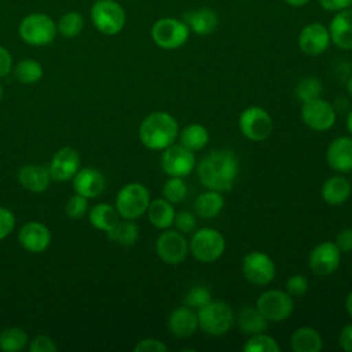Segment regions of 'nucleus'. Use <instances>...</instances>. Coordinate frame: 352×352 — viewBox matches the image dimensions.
I'll use <instances>...</instances> for the list:
<instances>
[{"mask_svg":"<svg viewBox=\"0 0 352 352\" xmlns=\"http://www.w3.org/2000/svg\"><path fill=\"white\" fill-rule=\"evenodd\" d=\"M275 264L272 258L263 252H250L242 260L243 276L256 286H265L275 278Z\"/></svg>","mask_w":352,"mask_h":352,"instance_id":"9b49d317","label":"nucleus"},{"mask_svg":"<svg viewBox=\"0 0 352 352\" xmlns=\"http://www.w3.org/2000/svg\"><path fill=\"white\" fill-rule=\"evenodd\" d=\"M88 210V198L76 192V195L70 197L66 202L65 212L70 219H81Z\"/></svg>","mask_w":352,"mask_h":352,"instance_id":"ea45409f","label":"nucleus"},{"mask_svg":"<svg viewBox=\"0 0 352 352\" xmlns=\"http://www.w3.org/2000/svg\"><path fill=\"white\" fill-rule=\"evenodd\" d=\"M18 180L26 190L32 192H41L47 190L51 182V175L48 168L37 164H28L19 169Z\"/></svg>","mask_w":352,"mask_h":352,"instance_id":"b1692460","label":"nucleus"},{"mask_svg":"<svg viewBox=\"0 0 352 352\" xmlns=\"http://www.w3.org/2000/svg\"><path fill=\"white\" fill-rule=\"evenodd\" d=\"M28 334L19 327H8L0 333V349L6 352H18L25 348Z\"/></svg>","mask_w":352,"mask_h":352,"instance_id":"f704fd0d","label":"nucleus"},{"mask_svg":"<svg viewBox=\"0 0 352 352\" xmlns=\"http://www.w3.org/2000/svg\"><path fill=\"white\" fill-rule=\"evenodd\" d=\"M80 166V155L73 147H62L58 150L48 166L51 179L58 182H66L73 179Z\"/></svg>","mask_w":352,"mask_h":352,"instance_id":"f3484780","label":"nucleus"},{"mask_svg":"<svg viewBox=\"0 0 352 352\" xmlns=\"http://www.w3.org/2000/svg\"><path fill=\"white\" fill-rule=\"evenodd\" d=\"M268 320L260 314L256 307H243L238 314V326L242 333L253 336L264 333Z\"/></svg>","mask_w":352,"mask_h":352,"instance_id":"c756f323","label":"nucleus"},{"mask_svg":"<svg viewBox=\"0 0 352 352\" xmlns=\"http://www.w3.org/2000/svg\"><path fill=\"white\" fill-rule=\"evenodd\" d=\"M242 349L245 352H278L280 346L274 337L267 336L264 333H258L250 336V338L245 342Z\"/></svg>","mask_w":352,"mask_h":352,"instance_id":"c9c22d12","label":"nucleus"},{"mask_svg":"<svg viewBox=\"0 0 352 352\" xmlns=\"http://www.w3.org/2000/svg\"><path fill=\"white\" fill-rule=\"evenodd\" d=\"M179 142L183 147L188 148L190 151H199L202 150L209 142V132L201 124H190L184 126L180 132Z\"/></svg>","mask_w":352,"mask_h":352,"instance_id":"7c9ffc66","label":"nucleus"},{"mask_svg":"<svg viewBox=\"0 0 352 352\" xmlns=\"http://www.w3.org/2000/svg\"><path fill=\"white\" fill-rule=\"evenodd\" d=\"M56 29L62 37L74 38L84 29V18L77 11H69L59 18L56 23Z\"/></svg>","mask_w":352,"mask_h":352,"instance_id":"473e14b6","label":"nucleus"},{"mask_svg":"<svg viewBox=\"0 0 352 352\" xmlns=\"http://www.w3.org/2000/svg\"><path fill=\"white\" fill-rule=\"evenodd\" d=\"M224 206V198L221 192L214 190H206L199 194L194 201V212L201 219L216 217Z\"/></svg>","mask_w":352,"mask_h":352,"instance_id":"bb28decb","label":"nucleus"},{"mask_svg":"<svg viewBox=\"0 0 352 352\" xmlns=\"http://www.w3.org/2000/svg\"><path fill=\"white\" fill-rule=\"evenodd\" d=\"M168 327L177 338H187L192 336L199 329L197 312L187 305L175 308L168 318Z\"/></svg>","mask_w":352,"mask_h":352,"instance_id":"412c9836","label":"nucleus"},{"mask_svg":"<svg viewBox=\"0 0 352 352\" xmlns=\"http://www.w3.org/2000/svg\"><path fill=\"white\" fill-rule=\"evenodd\" d=\"M12 67V56L7 48L0 45V78L7 76Z\"/></svg>","mask_w":352,"mask_h":352,"instance_id":"8fccbe9b","label":"nucleus"},{"mask_svg":"<svg viewBox=\"0 0 352 352\" xmlns=\"http://www.w3.org/2000/svg\"><path fill=\"white\" fill-rule=\"evenodd\" d=\"M136 352H166L168 346L155 338H144L135 345Z\"/></svg>","mask_w":352,"mask_h":352,"instance_id":"a18cd8bd","label":"nucleus"},{"mask_svg":"<svg viewBox=\"0 0 352 352\" xmlns=\"http://www.w3.org/2000/svg\"><path fill=\"white\" fill-rule=\"evenodd\" d=\"M18 34L26 44L43 47L55 40L58 29L55 21L50 15L44 12H32L19 22Z\"/></svg>","mask_w":352,"mask_h":352,"instance_id":"7ed1b4c3","label":"nucleus"},{"mask_svg":"<svg viewBox=\"0 0 352 352\" xmlns=\"http://www.w3.org/2000/svg\"><path fill=\"white\" fill-rule=\"evenodd\" d=\"M190 36V29L183 19L160 18L151 28V38L162 50H176L186 44Z\"/></svg>","mask_w":352,"mask_h":352,"instance_id":"6e6552de","label":"nucleus"},{"mask_svg":"<svg viewBox=\"0 0 352 352\" xmlns=\"http://www.w3.org/2000/svg\"><path fill=\"white\" fill-rule=\"evenodd\" d=\"M1 98H3V87L0 84V100H1Z\"/></svg>","mask_w":352,"mask_h":352,"instance_id":"6e6d98bb","label":"nucleus"},{"mask_svg":"<svg viewBox=\"0 0 352 352\" xmlns=\"http://www.w3.org/2000/svg\"><path fill=\"white\" fill-rule=\"evenodd\" d=\"M179 135V124L166 111H154L143 118L139 126V139L148 150H165Z\"/></svg>","mask_w":352,"mask_h":352,"instance_id":"f03ea898","label":"nucleus"},{"mask_svg":"<svg viewBox=\"0 0 352 352\" xmlns=\"http://www.w3.org/2000/svg\"><path fill=\"white\" fill-rule=\"evenodd\" d=\"M345 308H346V312L349 314V316L352 319V292L348 294V297L345 300Z\"/></svg>","mask_w":352,"mask_h":352,"instance_id":"603ef678","label":"nucleus"},{"mask_svg":"<svg viewBox=\"0 0 352 352\" xmlns=\"http://www.w3.org/2000/svg\"><path fill=\"white\" fill-rule=\"evenodd\" d=\"M89 223L102 231H110L118 221H120V213L116 209V206L110 204H98L89 210Z\"/></svg>","mask_w":352,"mask_h":352,"instance_id":"c85d7f7f","label":"nucleus"},{"mask_svg":"<svg viewBox=\"0 0 352 352\" xmlns=\"http://www.w3.org/2000/svg\"><path fill=\"white\" fill-rule=\"evenodd\" d=\"M308 290V279L300 274L292 275L286 280V293L292 297H302Z\"/></svg>","mask_w":352,"mask_h":352,"instance_id":"a19ab883","label":"nucleus"},{"mask_svg":"<svg viewBox=\"0 0 352 352\" xmlns=\"http://www.w3.org/2000/svg\"><path fill=\"white\" fill-rule=\"evenodd\" d=\"M19 243L32 253L45 250L51 243V232L47 226L38 221H29L18 232Z\"/></svg>","mask_w":352,"mask_h":352,"instance_id":"a211bd4d","label":"nucleus"},{"mask_svg":"<svg viewBox=\"0 0 352 352\" xmlns=\"http://www.w3.org/2000/svg\"><path fill=\"white\" fill-rule=\"evenodd\" d=\"M198 327L209 336L226 334L234 324V311L223 301H210L197 311Z\"/></svg>","mask_w":352,"mask_h":352,"instance_id":"39448f33","label":"nucleus"},{"mask_svg":"<svg viewBox=\"0 0 352 352\" xmlns=\"http://www.w3.org/2000/svg\"><path fill=\"white\" fill-rule=\"evenodd\" d=\"M320 7L330 12H338L352 7V0H318Z\"/></svg>","mask_w":352,"mask_h":352,"instance_id":"de8ad7c7","label":"nucleus"},{"mask_svg":"<svg viewBox=\"0 0 352 352\" xmlns=\"http://www.w3.org/2000/svg\"><path fill=\"white\" fill-rule=\"evenodd\" d=\"M290 346L294 352H319L323 346V341L316 329L302 326L293 331Z\"/></svg>","mask_w":352,"mask_h":352,"instance_id":"a878e982","label":"nucleus"},{"mask_svg":"<svg viewBox=\"0 0 352 352\" xmlns=\"http://www.w3.org/2000/svg\"><path fill=\"white\" fill-rule=\"evenodd\" d=\"M256 308L268 322H282L293 312V297L282 290H267L257 298Z\"/></svg>","mask_w":352,"mask_h":352,"instance_id":"9d476101","label":"nucleus"},{"mask_svg":"<svg viewBox=\"0 0 352 352\" xmlns=\"http://www.w3.org/2000/svg\"><path fill=\"white\" fill-rule=\"evenodd\" d=\"M352 192L351 182L341 175L329 177L320 190L322 198L329 205H341L348 201Z\"/></svg>","mask_w":352,"mask_h":352,"instance_id":"393cba45","label":"nucleus"},{"mask_svg":"<svg viewBox=\"0 0 352 352\" xmlns=\"http://www.w3.org/2000/svg\"><path fill=\"white\" fill-rule=\"evenodd\" d=\"M338 344L345 352H352V323L342 327L338 337Z\"/></svg>","mask_w":352,"mask_h":352,"instance_id":"09e8293b","label":"nucleus"},{"mask_svg":"<svg viewBox=\"0 0 352 352\" xmlns=\"http://www.w3.org/2000/svg\"><path fill=\"white\" fill-rule=\"evenodd\" d=\"M341 252L334 242H322L316 245L308 257L309 270L318 276H329L338 268Z\"/></svg>","mask_w":352,"mask_h":352,"instance_id":"2eb2a0df","label":"nucleus"},{"mask_svg":"<svg viewBox=\"0 0 352 352\" xmlns=\"http://www.w3.org/2000/svg\"><path fill=\"white\" fill-rule=\"evenodd\" d=\"M162 194L164 198L168 199L170 204H179L187 197V184L183 177L169 176V179L164 184Z\"/></svg>","mask_w":352,"mask_h":352,"instance_id":"e433bc0d","label":"nucleus"},{"mask_svg":"<svg viewBox=\"0 0 352 352\" xmlns=\"http://www.w3.org/2000/svg\"><path fill=\"white\" fill-rule=\"evenodd\" d=\"M300 113L302 122L318 132L330 129L336 122L334 107L320 96L302 102Z\"/></svg>","mask_w":352,"mask_h":352,"instance_id":"f8f14e48","label":"nucleus"},{"mask_svg":"<svg viewBox=\"0 0 352 352\" xmlns=\"http://www.w3.org/2000/svg\"><path fill=\"white\" fill-rule=\"evenodd\" d=\"M346 91H348L349 96L352 98V76L349 77V80H348V82H346Z\"/></svg>","mask_w":352,"mask_h":352,"instance_id":"5fc2aeb1","label":"nucleus"},{"mask_svg":"<svg viewBox=\"0 0 352 352\" xmlns=\"http://www.w3.org/2000/svg\"><path fill=\"white\" fill-rule=\"evenodd\" d=\"M104 177L95 168L78 169L73 176V188L85 198H95L104 190Z\"/></svg>","mask_w":352,"mask_h":352,"instance_id":"4be33fe9","label":"nucleus"},{"mask_svg":"<svg viewBox=\"0 0 352 352\" xmlns=\"http://www.w3.org/2000/svg\"><path fill=\"white\" fill-rule=\"evenodd\" d=\"M326 160L329 166L338 172L346 173L352 170V138L338 136L327 147Z\"/></svg>","mask_w":352,"mask_h":352,"instance_id":"6ab92c4d","label":"nucleus"},{"mask_svg":"<svg viewBox=\"0 0 352 352\" xmlns=\"http://www.w3.org/2000/svg\"><path fill=\"white\" fill-rule=\"evenodd\" d=\"M175 214L176 212L173 205L165 198H157L148 204L147 216L150 223L157 228H169L175 221Z\"/></svg>","mask_w":352,"mask_h":352,"instance_id":"cd10ccee","label":"nucleus"},{"mask_svg":"<svg viewBox=\"0 0 352 352\" xmlns=\"http://www.w3.org/2000/svg\"><path fill=\"white\" fill-rule=\"evenodd\" d=\"M43 73H44V70H43L41 63L37 62L36 59H30V58L18 62V65L14 67L15 78L23 84L37 82L38 80H41Z\"/></svg>","mask_w":352,"mask_h":352,"instance_id":"72a5a7b5","label":"nucleus"},{"mask_svg":"<svg viewBox=\"0 0 352 352\" xmlns=\"http://www.w3.org/2000/svg\"><path fill=\"white\" fill-rule=\"evenodd\" d=\"M161 168L168 176L184 177L195 168L194 153L182 144H172L161 155Z\"/></svg>","mask_w":352,"mask_h":352,"instance_id":"4468645a","label":"nucleus"},{"mask_svg":"<svg viewBox=\"0 0 352 352\" xmlns=\"http://www.w3.org/2000/svg\"><path fill=\"white\" fill-rule=\"evenodd\" d=\"M95 1H96V0H95Z\"/></svg>","mask_w":352,"mask_h":352,"instance_id":"4d7b16f0","label":"nucleus"},{"mask_svg":"<svg viewBox=\"0 0 352 352\" xmlns=\"http://www.w3.org/2000/svg\"><path fill=\"white\" fill-rule=\"evenodd\" d=\"M330 33L320 22L305 25L298 34V48L308 56H318L323 54L330 45Z\"/></svg>","mask_w":352,"mask_h":352,"instance_id":"dca6fc26","label":"nucleus"},{"mask_svg":"<svg viewBox=\"0 0 352 352\" xmlns=\"http://www.w3.org/2000/svg\"><path fill=\"white\" fill-rule=\"evenodd\" d=\"M226 250L223 234L214 228L195 230L188 242V252L201 263H213L221 257Z\"/></svg>","mask_w":352,"mask_h":352,"instance_id":"20e7f679","label":"nucleus"},{"mask_svg":"<svg viewBox=\"0 0 352 352\" xmlns=\"http://www.w3.org/2000/svg\"><path fill=\"white\" fill-rule=\"evenodd\" d=\"M238 125L242 135L253 142H263L272 132V118L270 113L258 106L245 109L239 116Z\"/></svg>","mask_w":352,"mask_h":352,"instance_id":"1a4fd4ad","label":"nucleus"},{"mask_svg":"<svg viewBox=\"0 0 352 352\" xmlns=\"http://www.w3.org/2000/svg\"><path fill=\"white\" fill-rule=\"evenodd\" d=\"M155 253L164 263L177 265L188 254V242L179 230H166L155 241Z\"/></svg>","mask_w":352,"mask_h":352,"instance_id":"ddd939ff","label":"nucleus"},{"mask_svg":"<svg viewBox=\"0 0 352 352\" xmlns=\"http://www.w3.org/2000/svg\"><path fill=\"white\" fill-rule=\"evenodd\" d=\"M15 226V216L14 213L7 209L0 206V239H4Z\"/></svg>","mask_w":352,"mask_h":352,"instance_id":"c03bdc74","label":"nucleus"},{"mask_svg":"<svg viewBox=\"0 0 352 352\" xmlns=\"http://www.w3.org/2000/svg\"><path fill=\"white\" fill-rule=\"evenodd\" d=\"M238 158L228 148L206 154L197 165V175L204 187L219 192L230 191L238 176Z\"/></svg>","mask_w":352,"mask_h":352,"instance_id":"f257e3e1","label":"nucleus"},{"mask_svg":"<svg viewBox=\"0 0 352 352\" xmlns=\"http://www.w3.org/2000/svg\"><path fill=\"white\" fill-rule=\"evenodd\" d=\"M30 352H55L56 344L48 336H36L29 345Z\"/></svg>","mask_w":352,"mask_h":352,"instance_id":"37998d69","label":"nucleus"},{"mask_svg":"<svg viewBox=\"0 0 352 352\" xmlns=\"http://www.w3.org/2000/svg\"><path fill=\"white\" fill-rule=\"evenodd\" d=\"M183 21L188 26L190 32L192 30L195 34L199 36L213 33L219 25V16L210 8H197L192 11H187L183 15Z\"/></svg>","mask_w":352,"mask_h":352,"instance_id":"5701e85b","label":"nucleus"},{"mask_svg":"<svg viewBox=\"0 0 352 352\" xmlns=\"http://www.w3.org/2000/svg\"><path fill=\"white\" fill-rule=\"evenodd\" d=\"M150 192L140 183H128L117 194L116 209L126 220H135L147 212Z\"/></svg>","mask_w":352,"mask_h":352,"instance_id":"0eeeda50","label":"nucleus"},{"mask_svg":"<svg viewBox=\"0 0 352 352\" xmlns=\"http://www.w3.org/2000/svg\"><path fill=\"white\" fill-rule=\"evenodd\" d=\"M173 223L176 224V228H177L180 232H186V234H187V232H192V231H195V228H197V220H195V217L192 216V213L186 212V210L176 213Z\"/></svg>","mask_w":352,"mask_h":352,"instance_id":"79ce46f5","label":"nucleus"},{"mask_svg":"<svg viewBox=\"0 0 352 352\" xmlns=\"http://www.w3.org/2000/svg\"><path fill=\"white\" fill-rule=\"evenodd\" d=\"M107 236L111 242L121 246H132L139 238V227L132 220L118 221L110 231Z\"/></svg>","mask_w":352,"mask_h":352,"instance_id":"2f4dec72","label":"nucleus"},{"mask_svg":"<svg viewBox=\"0 0 352 352\" xmlns=\"http://www.w3.org/2000/svg\"><path fill=\"white\" fill-rule=\"evenodd\" d=\"M91 21L100 33L114 36L124 29L126 15L116 0H96L91 8Z\"/></svg>","mask_w":352,"mask_h":352,"instance_id":"423d86ee","label":"nucleus"},{"mask_svg":"<svg viewBox=\"0 0 352 352\" xmlns=\"http://www.w3.org/2000/svg\"><path fill=\"white\" fill-rule=\"evenodd\" d=\"M210 301H212V294H210L209 289L202 285L191 287L184 297V305H187L192 309H197V311L199 308L205 307Z\"/></svg>","mask_w":352,"mask_h":352,"instance_id":"58836bf2","label":"nucleus"},{"mask_svg":"<svg viewBox=\"0 0 352 352\" xmlns=\"http://www.w3.org/2000/svg\"><path fill=\"white\" fill-rule=\"evenodd\" d=\"M337 248L340 249V252L346 253L352 250V228H342L337 236H336V242Z\"/></svg>","mask_w":352,"mask_h":352,"instance_id":"49530a36","label":"nucleus"},{"mask_svg":"<svg viewBox=\"0 0 352 352\" xmlns=\"http://www.w3.org/2000/svg\"><path fill=\"white\" fill-rule=\"evenodd\" d=\"M345 125H346V129L348 132L352 135V110L348 113L346 116V121H345Z\"/></svg>","mask_w":352,"mask_h":352,"instance_id":"864d4df0","label":"nucleus"},{"mask_svg":"<svg viewBox=\"0 0 352 352\" xmlns=\"http://www.w3.org/2000/svg\"><path fill=\"white\" fill-rule=\"evenodd\" d=\"M330 40L340 50H352V7L338 11L329 26Z\"/></svg>","mask_w":352,"mask_h":352,"instance_id":"aec40b11","label":"nucleus"},{"mask_svg":"<svg viewBox=\"0 0 352 352\" xmlns=\"http://www.w3.org/2000/svg\"><path fill=\"white\" fill-rule=\"evenodd\" d=\"M311 0H285L286 4L292 6V7H304L309 3Z\"/></svg>","mask_w":352,"mask_h":352,"instance_id":"3c124183","label":"nucleus"},{"mask_svg":"<svg viewBox=\"0 0 352 352\" xmlns=\"http://www.w3.org/2000/svg\"><path fill=\"white\" fill-rule=\"evenodd\" d=\"M320 94H322V84L314 76L304 77L296 85V96L301 102H307V100L319 98Z\"/></svg>","mask_w":352,"mask_h":352,"instance_id":"4c0bfd02","label":"nucleus"}]
</instances>
